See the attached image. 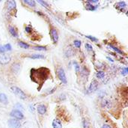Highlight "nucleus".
Returning <instances> with one entry per match:
<instances>
[{"label":"nucleus","mask_w":128,"mask_h":128,"mask_svg":"<svg viewBox=\"0 0 128 128\" xmlns=\"http://www.w3.org/2000/svg\"><path fill=\"white\" fill-rule=\"evenodd\" d=\"M11 91L20 99L25 100L26 98V94L23 92V90H21L18 87H16V86H12L11 88Z\"/></svg>","instance_id":"1"},{"label":"nucleus","mask_w":128,"mask_h":128,"mask_svg":"<svg viewBox=\"0 0 128 128\" xmlns=\"http://www.w3.org/2000/svg\"><path fill=\"white\" fill-rule=\"evenodd\" d=\"M57 75L60 81L64 84H67V77H66V74L62 68H59L57 70Z\"/></svg>","instance_id":"2"},{"label":"nucleus","mask_w":128,"mask_h":128,"mask_svg":"<svg viewBox=\"0 0 128 128\" xmlns=\"http://www.w3.org/2000/svg\"><path fill=\"white\" fill-rule=\"evenodd\" d=\"M10 115L11 117H13L14 119H17V120H22L24 118V115L21 111L16 110V109L12 110L10 113Z\"/></svg>","instance_id":"3"},{"label":"nucleus","mask_w":128,"mask_h":128,"mask_svg":"<svg viewBox=\"0 0 128 128\" xmlns=\"http://www.w3.org/2000/svg\"><path fill=\"white\" fill-rule=\"evenodd\" d=\"M8 124L10 128H20V127H21L20 121L14 118L9 119L8 121Z\"/></svg>","instance_id":"4"},{"label":"nucleus","mask_w":128,"mask_h":128,"mask_svg":"<svg viewBox=\"0 0 128 128\" xmlns=\"http://www.w3.org/2000/svg\"><path fill=\"white\" fill-rule=\"evenodd\" d=\"M11 61V56L8 54L0 55V64H7Z\"/></svg>","instance_id":"5"},{"label":"nucleus","mask_w":128,"mask_h":128,"mask_svg":"<svg viewBox=\"0 0 128 128\" xmlns=\"http://www.w3.org/2000/svg\"><path fill=\"white\" fill-rule=\"evenodd\" d=\"M50 35L53 43L56 44L58 42V40H59V34H58V32L56 28H52L50 30Z\"/></svg>","instance_id":"6"},{"label":"nucleus","mask_w":128,"mask_h":128,"mask_svg":"<svg viewBox=\"0 0 128 128\" xmlns=\"http://www.w3.org/2000/svg\"><path fill=\"white\" fill-rule=\"evenodd\" d=\"M98 87V82L96 80H93L91 82L90 86H89V92H94L97 89Z\"/></svg>","instance_id":"7"},{"label":"nucleus","mask_w":128,"mask_h":128,"mask_svg":"<svg viewBox=\"0 0 128 128\" xmlns=\"http://www.w3.org/2000/svg\"><path fill=\"white\" fill-rule=\"evenodd\" d=\"M37 110H38V112L40 115H44L47 112V106L44 104H40L37 107Z\"/></svg>","instance_id":"8"},{"label":"nucleus","mask_w":128,"mask_h":128,"mask_svg":"<svg viewBox=\"0 0 128 128\" xmlns=\"http://www.w3.org/2000/svg\"><path fill=\"white\" fill-rule=\"evenodd\" d=\"M0 103H2L3 104H8V100L5 94L1 93L0 94Z\"/></svg>","instance_id":"9"},{"label":"nucleus","mask_w":128,"mask_h":128,"mask_svg":"<svg viewBox=\"0 0 128 128\" xmlns=\"http://www.w3.org/2000/svg\"><path fill=\"white\" fill-rule=\"evenodd\" d=\"M52 125L53 128H62V124L58 119H54L53 120Z\"/></svg>","instance_id":"10"},{"label":"nucleus","mask_w":128,"mask_h":128,"mask_svg":"<svg viewBox=\"0 0 128 128\" xmlns=\"http://www.w3.org/2000/svg\"><path fill=\"white\" fill-rule=\"evenodd\" d=\"M9 32L13 37H15V38H17V37H18V33H17V32H16V28L14 27L11 26L9 28Z\"/></svg>","instance_id":"11"},{"label":"nucleus","mask_w":128,"mask_h":128,"mask_svg":"<svg viewBox=\"0 0 128 128\" xmlns=\"http://www.w3.org/2000/svg\"><path fill=\"white\" fill-rule=\"evenodd\" d=\"M7 3H8V8L9 10L14 9L16 8V2L15 1H8Z\"/></svg>","instance_id":"12"},{"label":"nucleus","mask_w":128,"mask_h":128,"mask_svg":"<svg viewBox=\"0 0 128 128\" xmlns=\"http://www.w3.org/2000/svg\"><path fill=\"white\" fill-rule=\"evenodd\" d=\"M28 58L32 59H44V56L40 55V54H35V55H32L30 56H28Z\"/></svg>","instance_id":"13"},{"label":"nucleus","mask_w":128,"mask_h":128,"mask_svg":"<svg viewBox=\"0 0 128 128\" xmlns=\"http://www.w3.org/2000/svg\"><path fill=\"white\" fill-rule=\"evenodd\" d=\"M18 45L21 48H23V49H28V48H29V45H28V44H26V43H25V42H23V41H19Z\"/></svg>","instance_id":"14"},{"label":"nucleus","mask_w":128,"mask_h":128,"mask_svg":"<svg viewBox=\"0 0 128 128\" xmlns=\"http://www.w3.org/2000/svg\"><path fill=\"white\" fill-rule=\"evenodd\" d=\"M97 7L94 6L93 5H92V4H90L87 2V5H86V9L87 10H89V11H94L96 10Z\"/></svg>","instance_id":"15"},{"label":"nucleus","mask_w":128,"mask_h":128,"mask_svg":"<svg viewBox=\"0 0 128 128\" xmlns=\"http://www.w3.org/2000/svg\"><path fill=\"white\" fill-rule=\"evenodd\" d=\"M32 48L35 49V50H38V51H46L47 50V47H43V46H36V47H33Z\"/></svg>","instance_id":"16"},{"label":"nucleus","mask_w":128,"mask_h":128,"mask_svg":"<svg viewBox=\"0 0 128 128\" xmlns=\"http://www.w3.org/2000/svg\"><path fill=\"white\" fill-rule=\"evenodd\" d=\"M96 76L98 79H104L105 76V73L104 71H97L96 73Z\"/></svg>","instance_id":"17"},{"label":"nucleus","mask_w":128,"mask_h":128,"mask_svg":"<svg viewBox=\"0 0 128 128\" xmlns=\"http://www.w3.org/2000/svg\"><path fill=\"white\" fill-rule=\"evenodd\" d=\"M24 2L27 4V5H28L29 6L31 7H35L36 5V2L35 1H33V0H31V1H27V0H25Z\"/></svg>","instance_id":"18"},{"label":"nucleus","mask_w":128,"mask_h":128,"mask_svg":"<svg viewBox=\"0 0 128 128\" xmlns=\"http://www.w3.org/2000/svg\"><path fill=\"white\" fill-rule=\"evenodd\" d=\"M109 47H110V48H112V49H114L115 51H116L118 53H120V54H121V55H124V52H123L121 50H120L119 49H118L117 47H115L112 46V45H109Z\"/></svg>","instance_id":"19"},{"label":"nucleus","mask_w":128,"mask_h":128,"mask_svg":"<svg viewBox=\"0 0 128 128\" xmlns=\"http://www.w3.org/2000/svg\"><path fill=\"white\" fill-rule=\"evenodd\" d=\"M73 64H74V68H75V70H76V73H79L80 71V65L78 64V63L76 61H73Z\"/></svg>","instance_id":"20"},{"label":"nucleus","mask_w":128,"mask_h":128,"mask_svg":"<svg viewBox=\"0 0 128 128\" xmlns=\"http://www.w3.org/2000/svg\"><path fill=\"white\" fill-rule=\"evenodd\" d=\"M73 44H74V46H75L76 48H80V46H81V41L80 40H74Z\"/></svg>","instance_id":"21"},{"label":"nucleus","mask_w":128,"mask_h":128,"mask_svg":"<svg viewBox=\"0 0 128 128\" xmlns=\"http://www.w3.org/2000/svg\"><path fill=\"white\" fill-rule=\"evenodd\" d=\"M85 37H86V38H88L89 40H91L92 41H93V42H97V41L98 40V39H97V38H94V37H93V36L87 35V36H85Z\"/></svg>","instance_id":"22"},{"label":"nucleus","mask_w":128,"mask_h":128,"mask_svg":"<svg viewBox=\"0 0 128 128\" xmlns=\"http://www.w3.org/2000/svg\"><path fill=\"white\" fill-rule=\"evenodd\" d=\"M118 7H120V8H125L126 6H127V4H126V2H119L118 4Z\"/></svg>","instance_id":"23"},{"label":"nucleus","mask_w":128,"mask_h":128,"mask_svg":"<svg viewBox=\"0 0 128 128\" xmlns=\"http://www.w3.org/2000/svg\"><path fill=\"white\" fill-rule=\"evenodd\" d=\"M4 48H5V51L7 50V51H10V50H11V45L10 44H5V46H4Z\"/></svg>","instance_id":"24"},{"label":"nucleus","mask_w":128,"mask_h":128,"mask_svg":"<svg viewBox=\"0 0 128 128\" xmlns=\"http://www.w3.org/2000/svg\"><path fill=\"white\" fill-rule=\"evenodd\" d=\"M85 47L86 49H87V50H88V51H92V49H93L92 46V45H90L89 44H85Z\"/></svg>","instance_id":"25"},{"label":"nucleus","mask_w":128,"mask_h":128,"mask_svg":"<svg viewBox=\"0 0 128 128\" xmlns=\"http://www.w3.org/2000/svg\"><path fill=\"white\" fill-rule=\"evenodd\" d=\"M103 106L104 107H109L110 106V103L109 101H106V100H104L103 102Z\"/></svg>","instance_id":"26"},{"label":"nucleus","mask_w":128,"mask_h":128,"mask_svg":"<svg viewBox=\"0 0 128 128\" xmlns=\"http://www.w3.org/2000/svg\"><path fill=\"white\" fill-rule=\"evenodd\" d=\"M38 3L41 4L42 5H44V7H46V8H48V5H47V3L46 2H43V1H38Z\"/></svg>","instance_id":"27"},{"label":"nucleus","mask_w":128,"mask_h":128,"mask_svg":"<svg viewBox=\"0 0 128 128\" xmlns=\"http://www.w3.org/2000/svg\"><path fill=\"white\" fill-rule=\"evenodd\" d=\"M127 71H128V70H127V68H124L123 69V71H122V72H121V73H122V75H126V74H127Z\"/></svg>","instance_id":"28"},{"label":"nucleus","mask_w":128,"mask_h":128,"mask_svg":"<svg viewBox=\"0 0 128 128\" xmlns=\"http://www.w3.org/2000/svg\"><path fill=\"white\" fill-rule=\"evenodd\" d=\"M5 52V49L4 48V46L0 45V53H4Z\"/></svg>","instance_id":"29"},{"label":"nucleus","mask_w":128,"mask_h":128,"mask_svg":"<svg viewBox=\"0 0 128 128\" xmlns=\"http://www.w3.org/2000/svg\"><path fill=\"white\" fill-rule=\"evenodd\" d=\"M25 29H26V32H28V33H29V32H32V28L31 27H29V26H27V27H26V28H25Z\"/></svg>","instance_id":"30"},{"label":"nucleus","mask_w":128,"mask_h":128,"mask_svg":"<svg viewBox=\"0 0 128 128\" xmlns=\"http://www.w3.org/2000/svg\"><path fill=\"white\" fill-rule=\"evenodd\" d=\"M101 128H111V127L109 124H104L102 126Z\"/></svg>","instance_id":"31"},{"label":"nucleus","mask_w":128,"mask_h":128,"mask_svg":"<svg viewBox=\"0 0 128 128\" xmlns=\"http://www.w3.org/2000/svg\"><path fill=\"white\" fill-rule=\"evenodd\" d=\"M107 59H109V61H113V60H112V59H110L109 57H107Z\"/></svg>","instance_id":"32"}]
</instances>
